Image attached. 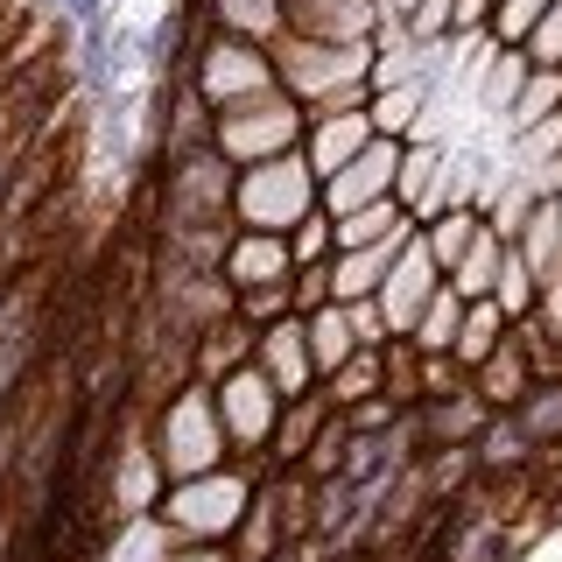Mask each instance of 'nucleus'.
<instances>
[{
	"instance_id": "obj_1",
	"label": "nucleus",
	"mask_w": 562,
	"mask_h": 562,
	"mask_svg": "<svg viewBox=\"0 0 562 562\" xmlns=\"http://www.w3.org/2000/svg\"><path fill=\"white\" fill-rule=\"evenodd\" d=\"M254 492H260L254 457H225V464L198 471V479H169L162 506H155V520H162L176 541H190V549H211V541H233V535H239Z\"/></svg>"
},
{
	"instance_id": "obj_2",
	"label": "nucleus",
	"mask_w": 562,
	"mask_h": 562,
	"mask_svg": "<svg viewBox=\"0 0 562 562\" xmlns=\"http://www.w3.org/2000/svg\"><path fill=\"white\" fill-rule=\"evenodd\" d=\"M268 49H274V78L289 85L310 113H316V105H366V99H373L380 43H324V35L281 29Z\"/></svg>"
},
{
	"instance_id": "obj_3",
	"label": "nucleus",
	"mask_w": 562,
	"mask_h": 562,
	"mask_svg": "<svg viewBox=\"0 0 562 562\" xmlns=\"http://www.w3.org/2000/svg\"><path fill=\"white\" fill-rule=\"evenodd\" d=\"M148 443H155L169 479H198V471L225 464L233 436H225V415H218V386L183 380L162 408H148Z\"/></svg>"
},
{
	"instance_id": "obj_4",
	"label": "nucleus",
	"mask_w": 562,
	"mask_h": 562,
	"mask_svg": "<svg viewBox=\"0 0 562 562\" xmlns=\"http://www.w3.org/2000/svg\"><path fill=\"white\" fill-rule=\"evenodd\" d=\"M303 127H310V105L289 85H268V92L233 99V105L211 113V148L233 169H246V162H274V155L303 148Z\"/></svg>"
},
{
	"instance_id": "obj_5",
	"label": "nucleus",
	"mask_w": 562,
	"mask_h": 562,
	"mask_svg": "<svg viewBox=\"0 0 562 562\" xmlns=\"http://www.w3.org/2000/svg\"><path fill=\"white\" fill-rule=\"evenodd\" d=\"M316 204H324V176L310 169L303 148L274 155V162H246L233 183V225H254V233H295Z\"/></svg>"
},
{
	"instance_id": "obj_6",
	"label": "nucleus",
	"mask_w": 562,
	"mask_h": 562,
	"mask_svg": "<svg viewBox=\"0 0 562 562\" xmlns=\"http://www.w3.org/2000/svg\"><path fill=\"white\" fill-rule=\"evenodd\" d=\"M233 183L239 169L218 148H176L162 155V218L155 233H183V225H233Z\"/></svg>"
},
{
	"instance_id": "obj_7",
	"label": "nucleus",
	"mask_w": 562,
	"mask_h": 562,
	"mask_svg": "<svg viewBox=\"0 0 562 562\" xmlns=\"http://www.w3.org/2000/svg\"><path fill=\"white\" fill-rule=\"evenodd\" d=\"M190 85L204 92L211 113H218V105H233V99H254V92H268V85H281L274 78V49L254 43V35L204 29L198 49H190Z\"/></svg>"
},
{
	"instance_id": "obj_8",
	"label": "nucleus",
	"mask_w": 562,
	"mask_h": 562,
	"mask_svg": "<svg viewBox=\"0 0 562 562\" xmlns=\"http://www.w3.org/2000/svg\"><path fill=\"white\" fill-rule=\"evenodd\" d=\"M281 401H289V394H281V386L260 373V366H239V373L218 380V415H225V436H233V457H254V464H268Z\"/></svg>"
},
{
	"instance_id": "obj_9",
	"label": "nucleus",
	"mask_w": 562,
	"mask_h": 562,
	"mask_svg": "<svg viewBox=\"0 0 562 562\" xmlns=\"http://www.w3.org/2000/svg\"><path fill=\"white\" fill-rule=\"evenodd\" d=\"M162 492H169V471L155 457L148 429H134L127 450H113V471H105V514H113V527H134L162 506Z\"/></svg>"
},
{
	"instance_id": "obj_10",
	"label": "nucleus",
	"mask_w": 562,
	"mask_h": 562,
	"mask_svg": "<svg viewBox=\"0 0 562 562\" xmlns=\"http://www.w3.org/2000/svg\"><path fill=\"white\" fill-rule=\"evenodd\" d=\"M401 148L408 140H386V134H373L351 162L324 183V211L330 218H345V211H366V204H380V198H394V176H401Z\"/></svg>"
},
{
	"instance_id": "obj_11",
	"label": "nucleus",
	"mask_w": 562,
	"mask_h": 562,
	"mask_svg": "<svg viewBox=\"0 0 562 562\" xmlns=\"http://www.w3.org/2000/svg\"><path fill=\"white\" fill-rule=\"evenodd\" d=\"M443 289V268H436V254L422 246V233L394 254V268H386L380 281V310H386V324H394V338H408L415 330V316L429 310V295Z\"/></svg>"
},
{
	"instance_id": "obj_12",
	"label": "nucleus",
	"mask_w": 562,
	"mask_h": 562,
	"mask_svg": "<svg viewBox=\"0 0 562 562\" xmlns=\"http://www.w3.org/2000/svg\"><path fill=\"white\" fill-rule=\"evenodd\" d=\"M373 140V120H366V105H316L310 113V127H303V155H310V169L324 176H338L351 155Z\"/></svg>"
},
{
	"instance_id": "obj_13",
	"label": "nucleus",
	"mask_w": 562,
	"mask_h": 562,
	"mask_svg": "<svg viewBox=\"0 0 562 562\" xmlns=\"http://www.w3.org/2000/svg\"><path fill=\"white\" fill-rule=\"evenodd\" d=\"M254 366H260V373H268L289 401H295V394H316V386H324V380H316V359H310V324H303V316H281V324L260 330Z\"/></svg>"
},
{
	"instance_id": "obj_14",
	"label": "nucleus",
	"mask_w": 562,
	"mask_h": 562,
	"mask_svg": "<svg viewBox=\"0 0 562 562\" xmlns=\"http://www.w3.org/2000/svg\"><path fill=\"white\" fill-rule=\"evenodd\" d=\"M225 281L246 295V289H268V281H295V254H289V233H254L239 225L233 246H225Z\"/></svg>"
},
{
	"instance_id": "obj_15",
	"label": "nucleus",
	"mask_w": 562,
	"mask_h": 562,
	"mask_svg": "<svg viewBox=\"0 0 562 562\" xmlns=\"http://www.w3.org/2000/svg\"><path fill=\"white\" fill-rule=\"evenodd\" d=\"M338 415V401L316 386V394H295L281 401V422H274V443H268V471H295L310 457V443L324 436V422Z\"/></svg>"
},
{
	"instance_id": "obj_16",
	"label": "nucleus",
	"mask_w": 562,
	"mask_h": 562,
	"mask_svg": "<svg viewBox=\"0 0 562 562\" xmlns=\"http://www.w3.org/2000/svg\"><path fill=\"white\" fill-rule=\"evenodd\" d=\"M254 351H260V330L246 324V316H218V324H204V330H198V351H190V380L218 386L225 373L254 366Z\"/></svg>"
},
{
	"instance_id": "obj_17",
	"label": "nucleus",
	"mask_w": 562,
	"mask_h": 562,
	"mask_svg": "<svg viewBox=\"0 0 562 562\" xmlns=\"http://www.w3.org/2000/svg\"><path fill=\"white\" fill-rule=\"evenodd\" d=\"M499 415L479 386H457L443 401H422V422H429V450H450V443H479L485 422Z\"/></svg>"
},
{
	"instance_id": "obj_18",
	"label": "nucleus",
	"mask_w": 562,
	"mask_h": 562,
	"mask_svg": "<svg viewBox=\"0 0 562 562\" xmlns=\"http://www.w3.org/2000/svg\"><path fill=\"white\" fill-rule=\"evenodd\" d=\"M422 233V225H415ZM408 239H386V246H338V260H330V303H359V295H380L386 268H394V254Z\"/></svg>"
},
{
	"instance_id": "obj_19",
	"label": "nucleus",
	"mask_w": 562,
	"mask_h": 562,
	"mask_svg": "<svg viewBox=\"0 0 562 562\" xmlns=\"http://www.w3.org/2000/svg\"><path fill=\"white\" fill-rule=\"evenodd\" d=\"M527 78H535V57H527L520 43H499L485 57V70H479V113L499 120V134H506V113H514V99H520Z\"/></svg>"
},
{
	"instance_id": "obj_20",
	"label": "nucleus",
	"mask_w": 562,
	"mask_h": 562,
	"mask_svg": "<svg viewBox=\"0 0 562 562\" xmlns=\"http://www.w3.org/2000/svg\"><path fill=\"white\" fill-rule=\"evenodd\" d=\"M436 99V78H408V85H380L373 99H366V120H373V134L386 140H415L422 113H429Z\"/></svg>"
},
{
	"instance_id": "obj_21",
	"label": "nucleus",
	"mask_w": 562,
	"mask_h": 562,
	"mask_svg": "<svg viewBox=\"0 0 562 562\" xmlns=\"http://www.w3.org/2000/svg\"><path fill=\"white\" fill-rule=\"evenodd\" d=\"M239 562H268V555H281V549H295L289 541V527H281V492H274V479L254 492V506H246V520H239V535L225 541Z\"/></svg>"
},
{
	"instance_id": "obj_22",
	"label": "nucleus",
	"mask_w": 562,
	"mask_h": 562,
	"mask_svg": "<svg viewBox=\"0 0 562 562\" xmlns=\"http://www.w3.org/2000/svg\"><path fill=\"white\" fill-rule=\"evenodd\" d=\"M520 260H527V268H535V281H541V289H549V281L562 274V198H555V190H549V198H541L535 211H527V225H520Z\"/></svg>"
},
{
	"instance_id": "obj_23",
	"label": "nucleus",
	"mask_w": 562,
	"mask_h": 562,
	"mask_svg": "<svg viewBox=\"0 0 562 562\" xmlns=\"http://www.w3.org/2000/svg\"><path fill=\"white\" fill-rule=\"evenodd\" d=\"M471 386H479L492 408H520V401H527V386H535V366H527V345L514 338V330H506V345L492 351L479 373H471Z\"/></svg>"
},
{
	"instance_id": "obj_24",
	"label": "nucleus",
	"mask_w": 562,
	"mask_h": 562,
	"mask_svg": "<svg viewBox=\"0 0 562 562\" xmlns=\"http://www.w3.org/2000/svg\"><path fill=\"white\" fill-rule=\"evenodd\" d=\"M506 330H514V316H506L499 303H464V324H457V345H450V359L464 366V373H479V366L492 359V351L506 345Z\"/></svg>"
},
{
	"instance_id": "obj_25",
	"label": "nucleus",
	"mask_w": 562,
	"mask_h": 562,
	"mask_svg": "<svg viewBox=\"0 0 562 562\" xmlns=\"http://www.w3.org/2000/svg\"><path fill=\"white\" fill-rule=\"evenodd\" d=\"M479 233H485V211L479 204H450V211H436V218H422V246L436 254V268H457V260L479 246Z\"/></svg>"
},
{
	"instance_id": "obj_26",
	"label": "nucleus",
	"mask_w": 562,
	"mask_h": 562,
	"mask_svg": "<svg viewBox=\"0 0 562 562\" xmlns=\"http://www.w3.org/2000/svg\"><path fill=\"white\" fill-rule=\"evenodd\" d=\"M204 22L225 35H254V43H274L289 29V8L281 0H204Z\"/></svg>"
},
{
	"instance_id": "obj_27",
	"label": "nucleus",
	"mask_w": 562,
	"mask_h": 562,
	"mask_svg": "<svg viewBox=\"0 0 562 562\" xmlns=\"http://www.w3.org/2000/svg\"><path fill=\"white\" fill-rule=\"evenodd\" d=\"M310 324V359H316V380H330L338 366L359 351V330H351V316H345V303H324V310H310L303 316Z\"/></svg>"
},
{
	"instance_id": "obj_28",
	"label": "nucleus",
	"mask_w": 562,
	"mask_h": 562,
	"mask_svg": "<svg viewBox=\"0 0 562 562\" xmlns=\"http://www.w3.org/2000/svg\"><path fill=\"white\" fill-rule=\"evenodd\" d=\"M506 246H514V239H499V233H492V225H485V233H479V246H471V254L457 260V268H450L443 281H450L457 295H464V303H485V295L499 289V268H506Z\"/></svg>"
},
{
	"instance_id": "obj_29",
	"label": "nucleus",
	"mask_w": 562,
	"mask_h": 562,
	"mask_svg": "<svg viewBox=\"0 0 562 562\" xmlns=\"http://www.w3.org/2000/svg\"><path fill=\"white\" fill-rule=\"evenodd\" d=\"M471 450H479V471H485V479H499V471H520L527 457H535V436L520 429V415H514V408H499V415L485 422V436H479Z\"/></svg>"
},
{
	"instance_id": "obj_30",
	"label": "nucleus",
	"mask_w": 562,
	"mask_h": 562,
	"mask_svg": "<svg viewBox=\"0 0 562 562\" xmlns=\"http://www.w3.org/2000/svg\"><path fill=\"white\" fill-rule=\"evenodd\" d=\"M324 394L338 401V408H351V401H366V394H386V345H359L338 373L324 380Z\"/></svg>"
},
{
	"instance_id": "obj_31",
	"label": "nucleus",
	"mask_w": 562,
	"mask_h": 562,
	"mask_svg": "<svg viewBox=\"0 0 562 562\" xmlns=\"http://www.w3.org/2000/svg\"><path fill=\"white\" fill-rule=\"evenodd\" d=\"M549 113H562V64H535V78L520 85L514 113H506V140L527 134V127H541Z\"/></svg>"
},
{
	"instance_id": "obj_32",
	"label": "nucleus",
	"mask_w": 562,
	"mask_h": 562,
	"mask_svg": "<svg viewBox=\"0 0 562 562\" xmlns=\"http://www.w3.org/2000/svg\"><path fill=\"white\" fill-rule=\"evenodd\" d=\"M457 324H464V295H457L450 281H443V289L429 295V310L415 316L408 345H415V351H450V345H457Z\"/></svg>"
},
{
	"instance_id": "obj_33",
	"label": "nucleus",
	"mask_w": 562,
	"mask_h": 562,
	"mask_svg": "<svg viewBox=\"0 0 562 562\" xmlns=\"http://www.w3.org/2000/svg\"><path fill=\"white\" fill-rule=\"evenodd\" d=\"M514 415H520V429L535 436V450H562V380H535Z\"/></svg>"
},
{
	"instance_id": "obj_34",
	"label": "nucleus",
	"mask_w": 562,
	"mask_h": 562,
	"mask_svg": "<svg viewBox=\"0 0 562 562\" xmlns=\"http://www.w3.org/2000/svg\"><path fill=\"white\" fill-rule=\"evenodd\" d=\"M492 303L514 316V324H527V316H535V303H541V281H535V268L520 260V246H506V268H499V289H492Z\"/></svg>"
},
{
	"instance_id": "obj_35",
	"label": "nucleus",
	"mask_w": 562,
	"mask_h": 562,
	"mask_svg": "<svg viewBox=\"0 0 562 562\" xmlns=\"http://www.w3.org/2000/svg\"><path fill=\"white\" fill-rule=\"evenodd\" d=\"M289 254H295V268H330V260H338V218L316 204L310 218L289 233Z\"/></svg>"
},
{
	"instance_id": "obj_36",
	"label": "nucleus",
	"mask_w": 562,
	"mask_h": 562,
	"mask_svg": "<svg viewBox=\"0 0 562 562\" xmlns=\"http://www.w3.org/2000/svg\"><path fill=\"white\" fill-rule=\"evenodd\" d=\"M386 394H394L401 408L422 401V351L408 338H386Z\"/></svg>"
},
{
	"instance_id": "obj_37",
	"label": "nucleus",
	"mask_w": 562,
	"mask_h": 562,
	"mask_svg": "<svg viewBox=\"0 0 562 562\" xmlns=\"http://www.w3.org/2000/svg\"><path fill=\"white\" fill-rule=\"evenodd\" d=\"M345 443H351V422H345V408H338V415L324 422V436L310 443V457H303L295 471H310V479H338V471H345Z\"/></svg>"
},
{
	"instance_id": "obj_38",
	"label": "nucleus",
	"mask_w": 562,
	"mask_h": 562,
	"mask_svg": "<svg viewBox=\"0 0 562 562\" xmlns=\"http://www.w3.org/2000/svg\"><path fill=\"white\" fill-rule=\"evenodd\" d=\"M239 316H246L254 330L281 324V316H303V310H295V281H268V289H246V295H239Z\"/></svg>"
},
{
	"instance_id": "obj_39",
	"label": "nucleus",
	"mask_w": 562,
	"mask_h": 562,
	"mask_svg": "<svg viewBox=\"0 0 562 562\" xmlns=\"http://www.w3.org/2000/svg\"><path fill=\"white\" fill-rule=\"evenodd\" d=\"M541 14H549V0H499V8H492V35H499V43H527Z\"/></svg>"
},
{
	"instance_id": "obj_40",
	"label": "nucleus",
	"mask_w": 562,
	"mask_h": 562,
	"mask_svg": "<svg viewBox=\"0 0 562 562\" xmlns=\"http://www.w3.org/2000/svg\"><path fill=\"white\" fill-rule=\"evenodd\" d=\"M401 22H408V35H415V43H450L457 0H415V8L401 14Z\"/></svg>"
},
{
	"instance_id": "obj_41",
	"label": "nucleus",
	"mask_w": 562,
	"mask_h": 562,
	"mask_svg": "<svg viewBox=\"0 0 562 562\" xmlns=\"http://www.w3.org/2000/svg\"><path fill=\"white\" fill-rule=\"evenodd\" d=\"M457 386H471V373L450 359V351H422V401H443Z\"/></svg>"
},
{
	"instance_id": "obj_42",
	"label": "nucleus",
	"mask_w": 562,
	"mask_h": 562,
	"mask_svg": "<svg viewBox=\"0 0 562 562\" xmlns=\"http://www.w3.org/2000/svg\"><path fill=\"white\" fill-rule=\"evenodd\" d=\"M520 49H527L535 64H562V0H549V14L535 22V35H527Z\"/></svg>"
},
{
	"instance_id": "obj_43",
	"label": "nucleus",
	"mask_w": 562,
	"mask_h": 562,
	"mask_svg": "<svg viewBox=\"0 0 562 562\" xmlns=\"http://www.w3.org/2000/svg\"><path fill=\"white\" fill-rule=\"evenodd\" d=\"M394 415H401L394 394H366V401H351V408H345V422H351V429H366V436L394 429Z\"/></svg>"
},
{
	"instance_id": "obj_44",
	"label": "nucleus",
	"mask_w": 562,
	"mask_h": 562,
	"mask_svg": "<svg viewBox=\"0 0 562 562\" xmlns=\"http://www.w3.org/2000/svg\"><path fill=\"white\" fill-rule=\"evenodd\" d=\"M345 316H351V330H359V345H386V338H394V324H386L380 295H359V303H345Z\"/></svg>"
},
{
	"instance_id": "obj_45",
	"label": "nucleus",
	"mask_w": 562,
	"mask_h": 562,
	"mask_svg": "<svg viewBox=\"0 0 562 562\" xmlns=\"http://www.w3.org/2000/svg\"><path fill=\"white\" fill-rule=\"evenodd\" d=\"M330 303V268H295V310H324Z\"/></svg>"
},
{
	"instance_id": "obj_46",
	"label": "nucleus",
	"mask_w": 562,
	"mask_h": 562,
	"mask_svg": "<svg viewBox=\"0 0 562 562\" xmlns=\"http://www.w3.org/2000/svg\"><path fill=\"white\" fill-rule=\"evenodd\" d=\"M492 8H499V0H457L450 35H485V29H492Z\"/></svg>"
},
{
	"instance_id": "obj_47",
	"label": "nucleus",
	"mask_w": 562,
	"mask_h": 562,
	"mask_svg": "<svg viewBox=\"0 0 562 562\" xmlns=\"http://www.w3.org/2000/svg\"><path fill=\"white\" fill-rule=\"evenodd\" d=\"M535 324H541V330H549V338L562 345V274L549 281V289H541V303H535Z\"/></svg>"
},
{
	"instance_id": "obj_48",
	"label": "nucleus",
	"mask_w": 562,
	"mask_h": 562,
	"mask_svg": "<svg viewBox=\"0 0 562 562\" xmlns=\"http://www.w3.org/2000/svg\"><path fill=\"white\" fill-rule=\"evenodd\" d=\"M190 562H239V555L225 549V541H211V549H190Z\"/></svg>"
},
{
	"instance_id": "obj_49",
	"label": "nucleus",
	"mask_w": 562,
	"mask_h": 562,
	"mask_svg": "<svg viewBox=\"0 0 562 562\" xmlns=\"http://www.w3.org/2000/svg\"><path fill=\"white\" fill-rule=\"evenodd\" d=\"M268 562H310V555H303V541H295V549H281V555H268Z\"/></svg>"
},
{
	"instance_id": "obj_50",
	"label": "nucleus",
	"mask_w": 562,
	"mask_h": 562,
	"mask_svg": "<svg viewBox=\"0 0 562 562\" xmlns=\"http://www.w3.org/2000/svg\"><path fill=\"white\" fill-rule=\"evenodd\" d=\"M8 176H14V169H8V155H0V211H8Z\"/></svg>"
},
{
	"instance_id": "obj_51",
	"label": "nucleus",
	"mask_w": 562,
	"mask_h": 562,
	"mask_svg": "<svg viewBox=\"0 0 562 562\" xmlns=\"http://www.w3.org/2000/svg\"><path fill=\"white\" fill-rule=\"evenodd\" d=\"M415 8V0H386V14H408Z\"/></svg>"
},
{
	"instance_id": "obj_52",
	"label": "nucleus",
	"mask_w": 562,
	"mask_h": 562,
	"mask_svg": "<svg viewBox=\"0 0 562 562\" xmlns=\"http://www.w3.org/2000/svg\"><path fill=\"white\" fill-rule=\"evenodd\" d=\"M0 289H8V260H0Z\"/></svg>"
}]
</instances>
